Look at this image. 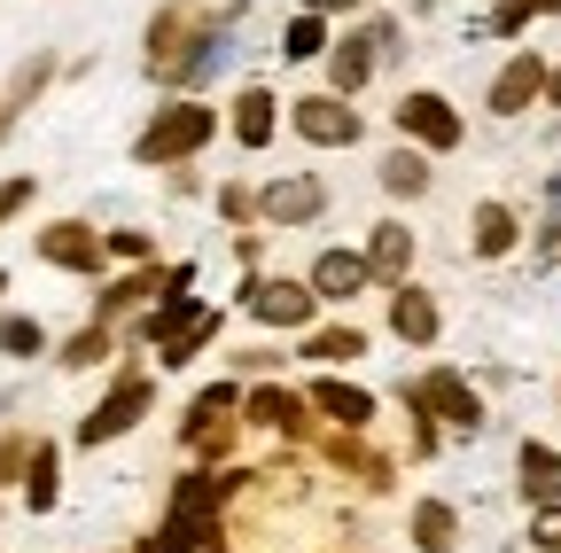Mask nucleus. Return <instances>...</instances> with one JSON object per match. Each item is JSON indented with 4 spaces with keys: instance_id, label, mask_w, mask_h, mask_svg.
<instances>
[{
    "instance_id": "nucleus-21",
    "label": "nucleus",
    "mask_w": 561,
    "mask_h": 553,
    "mask_svg": "<svg viewBox=\"0 0 561 553\" xmlns=\"http://www.w3.org/2000/svg\"><path fill=\"white\" fill-rule=\"evenodd\" d=\"M413 227L405 219H382V227H367V265H375V289H398V281H413Z\"/></svg>"
},
{
    "instance_id": "nucleus-10",
    "label": "nucleus",
    "mask_w": 561,
    "mask_h": 553,
    "mask_svg": "<svg viewBox=\"0 0 561 553\" xmlns=\"http://www.w3.org/2000/svg\"><path fill=\"white\" fill-rule=\"evenodd\" d=\"M546 71H553L546 55L515 47V55L500 62V71H491V87H483V110H491V117H523V110H538V102H546Z\"/></svg>"
},
{
    "instance_id": "nucleus-29",
    "label": "nucleus",
    "mask_w": 561,
    "mask_h": 553,
    "mask_svg": "<svg viewBox=\"0 0 561 553\" xmlns=\"http://www.w3.org/2000/svg\"><path fill=\"white\" fill-rule=\"evenodd\" d=\"M55 499H62V452L55 445H32V460H24V507L47 515Z\"/></svg>"
},
{
    "instance_id": "nucleus-16",
    "label": "nucleus",
    "mask_w": 561,
    "mask_h": 553,
    "mask_svg": "<svg viewBox=\"0 0 561 553\" xmlns=\"http://www.w3.org/2000/svg\"><path fill=\"white\" fill-rule=\"evenodd\" d=\"M39 265L102 273V265H110V242H102V227H87V219H55V227H39Z\"/></svg>"
},
{
    "instance_id": "nucleus-42",
    "label": "nucleus",
    "mask_w": 561,
    "mask_h": 553,
    "mask_svg": "<svg viewBox=\"0 0 561 553\" xmlns=\"http://www.w3.org/2000/svg\"><path fill=\"white\" fill-rule=\"evenodd\" d=\"M24 203H32V180H0V219H16Z\"/></svg>"
},
{
    "instance_id": "nucleus-43",
    "label": "nucleus",
    "mask_w": 561,
    "mask_h": 553,
    "mask_svg": "<svg viewBox=\"0 0 561 553\" xmlns=\"http://www.w3.org/2000/svg\"><path fill=\"white\" fill-rule=\"evenodd\" d=\"M305 9H320V16H359V9H375V0H305Z\"/></svg>"
},
{
    "instance_id": "nucleus-24",
    "label": "nucleus",
    "mask_w": 561,
    "mask_h": 553,
    "mask_svg": "<svg viewBox=\"0 0 561 553\" xmlns=\"http://www.w3.org/2000/svg\"><path fill=\"white\" fill-rule=\"evenodd\" d=\"M219 327H227V312L195 304V312H187V320H180V327H172V335L157 343V359H164V367H187V359H203L210 343H219Z\"/></svg>"
},
{
    "instance_id": "nucleus-26",
    "label": "nucleus",
    "mask_w": 561,
    "mask_h": 553,
    "mask_svg": "<svg viewBox=\"0 0 561 553\" xmlns=\"http://www.w3.org/2000/svg\"><path fill=\"white\" fill-rule=\"evenodd\" d=\"M305 359H312V367H351V359H367V327H351V320L305 327Z\"/></svg>"
},
{
    "instance_id": "nucleus-47",
    "label": "nucleus",
    "mask_w": 561,
    "mask_h": 553,
    "mask_svg": "<svg viewBox=\"0 0 561 553\" xmlns=\"http://www.w3.org/2000/svg\"><path fill=\"white\" fill-rule=\"evenodd\" d=\"M553 507H561V492H553Z\"/></svg>"
},
{
    "instance_id": "nucleus-44",
    "label": "nucleus",
    "mask_w": 561,
    "mask_h": 553,
    "mask_svg": "<svg viewBox=\"0 0 561 553\" xmlns=\"http://www.w3.org/2000/svg\"><path fill=\"white\" fill-rule=\"evenodd\" d=\"M546 102L561 110V62H553V71H546Z\"/></svg>"
},
{
    "instance_id": "nucleus-35",
    "label": "nucleus",
    "mask_w": 561,
    "mask_h": 553,
    "mask_svg": "<svg viewBox=\"0 0 561 553\" xmlns=\"http://www.w3.org/2000/svg\"><path fill=\"white\" fill-rule=\"evenodd\" d=\"M47 79H55V55H32V62H24V71H16V87H9V102L24 110V102H32V94H39Z\"/></svg>"
},
{
    "instance_id": "nucleus-40",
    "label": "nucleus",
    "mask_w": 561,
    "mask_h": 553,
    "mask_svg": "<svg viewBox=\"0 0 561 553\" xmlns=\"http://www.w3.org/2000/svg\"><path fill=\"white\" fill-rule=\"evenodd\" d=\"M530 545H538V553H561V507H546V515L530 522Z\"/></svg>"
},
{
    "instance_id": "nucleus-7",
    "label": "nucleus",
    "mask_w": 561,
    "mask_h": 553,
    "mask_svg": "<svg viewBox=\"0 0 561 553\" xmlns=\"http://www.w3.org/2000/svg\"><path fill=\"white\" fill-rule=\"evenodd\" d=\"M398 398H405V405H430L445 429H483V422H491V413H483V398H476V382H468L460 367H421V375H413Z\"/></svg>"
},
{
    "instance_id": "nucleus-41",
    "label": "nucleus",
    "mask_w": 561,
    "mask_h": 553,
    "mask_svg": "<svg viewBox=\"0 0 561 553\" xmlns=\"http://www.w3.org/2000/svg\"><path fill=\"white\" fill-rule=\"evenodd\" d=\"M234 367H242L250 382H273V367H280V352H234Z\"/></svg>"
},
{
    "instance_id": "nucleus-17",
    "label": "nucleus",
    "mask_w": 561,
    "mask_h": 553,
    "mask_svg": "<svg viewBox=\"0 0 561 553\" xmlns=\"http://www.w3.org/2000/svg\"><path fill=\"white\" fill-rule=\"evenodd\" d=\"M328 460H335V468H343L351 483H359L367 499L398 492V468H390V460H382V452L367 445V429H335V437H328Z\"/></svg>"
},
{
    "instance_id": "nucleus-33",
    "label": "nucleus",
    "mask_w": 561,
    "mask_h": 553,
    "mask_svg": "<svg viewBox=\"0 0 561 553\" xmlns=\"http://www.w3.org/2000/svg\"><path fill=\"white\" fill-rule=\"evenodd\" d=\"M546 9H561V0H500V9H491V39H515L530 16H546Z\"/></svg>"
},
{
    "instance_id": "nucleus-8",
    "label": "nucleus",
    "mask_w": 561,
    "mask_h": 553,
    "mask_svg": "<svg viewBox=\"0 0 561 553\" xmlns=\"http://www.w3.org/2000/svg\"><path fill=\"white\" fill-rule=\"evenodd\" d=\"M289 125H297V141H312V149H359V133H367V117H359L351 94H297Z\"/></svg>"
},
{
    "instance_id": "nucleus-31",
    "label": "nucleus",
    "mask_w": 561,
    "mask_h": 553,
    "mask_svg": "<svg viewBox=\"0 0 561 553\" xmlns=\"http://www.w3.org/2000/svg\"><path fill=\"white\" fill-rule=\"evenodd\" d=\"M47 352V327L32 320V312H9L0 320V359H39Z\"/></svg>"
},
{
    "instance_id": "nucleus-22",
    "label": "nucleus",
    "mask_w": 561,
    "mask_h": 553,
    "mask_svg": "<svg viewBox=\"0 0 561 553\" xmlns=\"http://www.w3.org/2000/svg\"><path fill=\"white\" fill-rule=\"evenodd\" d=\"M227 133H234V149H273V133H280V94L242 87L234 110H227Z\"/></svg>"
},
{
    "instance_id": "nucleus-19",
    "label": "nucleus",
    "mask_w": 561,
    "mask_h": 553,
    "mask_svg": "<svg viewBox=\"0 0 561 553\" xmlns=\"http://www.w3.org/2000/svg\"><path fill=\"white\" fill-rule=\"evenodd\" d=\"M382 71V47H375V32H343L335 47H328V94H367V79Z\"/></svg>"
},
{
    "instance_id": "nucleus-37",
    "label": "nucleus",
    "mask_w": 561,
    "mask_h": 553,
    "mask_svg": "<svg viewBox=\"0 0 561 553\" xmlns=\"http://www.w3.org/2000/svg\"><path fill=\"white\" fill-rule=\"evenodd\" d=\"M405 413H413V452H421V460H437V445H445V422H437L430 405H405Z\"/></svg>"
},
{
    "instance_id": "nucleus-14",
    "label": "nucleus",
    "mask_w": 561,
    "mask_h": 553,
    "mask_svg": "<svg viewBox=\"0 0 561 553\" xmlns=\"http://www.w3.org/2000/svg\"><path fill=\"white\" fill-rule=\"evenodd\" d=\"M305 398H312V413H320L328 429H375V390L367 382H343L335 367H320L305 382Z\"/></svg>"
},
{
    "instance_id": "nucleus-6",
    "label": "nucleus",
    "mask_w": 561,
    "mask_h": 553,
    "mask_svg": "<svg viewBox=\"0 0 561 553\" xmlns=\"http://www.w3.org/2000/svg\"><path fill=\"white\" fill-rule=\"evenodd\" d=\"M242 475H250V468H195V475H172L164 522H180V530H219L227 499L242 492Z\"/></svg>"
},
{
    "instance_id": "nucleus-2",
    "label": "nucleus",
    "mask_w": 561,
    "mask_h": 553,
    "mask_svg": "<svg viewBox=\"0 0 561 553\" xmlns=\"http://www.w3.org/2000/svg\"><path fill=\"white\" fill-rule=\"evenodd\" d=\"M234 437H242V382H203L180 413V445L203 460V468H227L234 460Z\"/></svg>"
},
{
    "instance_id": "nucleus-11",
    "label": "nucleus",
    "mask_w": 561,
    "mask_h": 553,
    "mask_svg": "<svg viewBox=\"0 0 561 553\" xmlns=\"http://www.w3.org/2000/svg\"><path fill=\"white\" fill-rule=\"evenodd\" d=\"M242 422L250 429H273V437H312V398L305 390H289V382H250L242 390Z\"/></svg>"
},
{
    "instance_id": "nucleus-20",
    "label": "nucleus",
    "mask_w": 561,
    "mask_h": 553,
    "mask_svg": "<svg viewBox=\"0 0 561 553\" xmlns=\"http://www.w3.org/2000/svg\"><path fill=\"white\" fill-rule=\"evenodd\" d=\"M515 242H523V219H515V203H476L468 211V250L483 257V265H500V257H515Z\"/></svg>"
},
{
    "instance_id": "nucleus-4",
    "label": "nucleus",
    "mask_w": 561,
    "mask_h": 553,
    "mask_svg": "<svg viewBox=\"0 0 561 553\" xmlns=\"http://www.w3.org/2000/svg\"><path fill=\"white\" fill-rule=\"evenodd\" d=\"M149 413H157V382L140 375V367H125V375L102 390V405L79 422V445L94 452V445H110V437H133L140 422H149Z\"/></svg>"
},
{
    "instance_id": "nucleus-9",
    "label": "nucleus",
    "mask_w": 561,
    "mask_h": 553,
    "mask_svg": "<svg viewBox=\"0 0 561 553\" xmlns=\"http://www.w3.org/2000/svg\"><path fill=\"white\" fill-rule=\"evenodd\" d=\"M398 133L413 149H430V157H453L460 141H468V125H460V110L445 102V94H430V87H413L405 102H398Z\"/></svg>"
},
{
    "instance_id": "nucleus-39",
    "label": "nucleus",
    "mask_w": 561,
    "mask_h": 553,
    "mask_svg": "<svg viewBox=\"0 0 561 553\" xmlns=\"http://www.w3.org/2000/svg\"><path fill=\"white\" fill-rule=\"evenodd\" d=\"M367 32H375V47H382V62H398V55H405V24H398V16H375Z\"/></svg>"
},
{
    "instance_id": "nucleus-45",
    "label": "nucleus",
    "mask_w": 561,
    "mask_h": 553,
    "mask_svg": "<svg viewBox=\"0 0 561 553\" xmlns=\"http://www.w3.org/2000/svg\"><path fill=\"white\" fill-rule=\"evenodd\" d=\"M9 125H16V102H9V94H0V141H9Z\"/></svg>"
},
{
    "instance_id": "nucleus-27",
    "label": "nucleus",
    "mask_w": 561,
    "mask_h": 553,
    "mask_svg": "<svg viewBox=\"0 0 561 553\" xmlns=\"http://www.w3.org/2000/svg\"><path fill=\"white\" fill-rule=\"evenodd\" d=\"M328 47H335V32H328L320 9H297L289 24H280V62H320Z\"/></svg>"
},
{
    "instance_id": "nucleus-36",
    "label": "nucleus",
    "mask_w": 561,
    "mask_h": 553,
    "mask_svg": "<svg viewBox=\"0 0 561 553\" xmlns=\"http://www.w3.org/2000/svg\"><path fill=\"white\" fill-rule=\"evenodd\" d=\"M102 242H110V257H125V265H149V257H157V250H149V234H140V227H110Z\"/></svg>"
},
{
    "instance_id": "nucleus-25",
    "label": "nucleus",
    "mask_w": 561,
    "mask_h": 553,
    "mask_svg": "<svg viewBox=\"0 0 561 553\" xmlns=\"http://www.w3.org/2000/svg\"><path fill=\"white\" fill-rule=\"evenodd\" d=\"M375 180H382V195H398V203H413V195H430V149H413V141H398L382 164H375Z\"/></svg>"
},
{
    "instance_id": "nucleus-23",
    "label": "nucleus",
    "mask_w": 561,
    "mask_h": 553,
    "mask_svg": "<svg viewBox=\"0 0 561 553\" xmlns=\"http://www.w3.org/2000/svg\"><path fill=\"white\" fill-rule=\"evenodd\" d=\"M515 483H523V499H530V507H553V492H561V452H553L546 437H523V452H515Z\"/></svg>"
},
{
    "instance_id": "nucleus-28",
    "label": "nucleus",
    "mask_w": 561,
    "mask_h": 553,
    "mask_svg": "<svg viewBox=\"0 0 561 553\" xmlns=\"http://www.w3.org/2000/svg\"><path fill=\"white\" fill-rule=\"evenodd\" d=\"M405 530H413V553H453V538H460V515H453V499H421Z\"/></svg>"
},
{
    "instance_id": "nucleus-5",
    "label": "nucleus",
    "mask_w": 561,
    "mask_h": 553,
    "mask_svg": "<svg viewBox=\"0 0 561 553\" xmlns=\"http://www.w3.org/2000/svg\"><path fill=\"white\" fill-rule=\"evenodd\" d=\"M172 289H195V257H172V265H133V273H117V281L94 297V320H125V312H140V304H157V297H172Z\"/></svg>"
},
{
    "instance_id": "nucleus-38",
    "label": "nucleus",
    "mask_w": 561,
    "mask_h": 553,
    "mask_svg": "<svg viewBox=\"0 0 561 553\" xmlns=\"http://www.w3.org/2000/svg\"><path fill=\"white\" fill-rule=\"evenodd\" d=\"M24 460H32V437H0V483H24Z\"/></svg>"
},
{
    "instance_id": "nucleus-3",
    "label": "nucleus",
    "mask_w": 561,
    "mask_h": 553,
    "mask_svg": "<svg viewBox=\"0 0 561 553\" xmlns=\"http://www.w3.org/2000/svg\"><path fill=\"white\" fill-rule=\"evenodd\" d=\"M210 141H219V110H210V102H164L149 125H140L133 164L172 172V164H187V157H195V149H210Z\"/></svg>"
},
{
    "instance_id": "nucleus-30",
    "label": "nucleus",
    "mask_w": 561,
    "mask_h": 553,
    "mask_svg": "<svg viewBox=\"0 0 561 553\" xmlns=\"http://www.w3.org/2000/svg\"><path fill=\"white\" fill-rule=\"evenodd\" d=\"M110 352H117V327H110V320H87L79 335L62 343V367H70V375H87V367H102Z\"/></svg>"
},
{
    "instance_id": "nucleus-15",
    "label": "nucleus",
    "mask_w": 561,
    "mask_h": 553,
    "mask_svg": "<svg viewBox=\"0 0 561 553\" xmlns=\"http://www.w3.org/2000/svg\"><path fill=\"white\" fill-rule=\"evenodd\" d=\"M305 281H312L320 304H359V297L375 289V265H367V250H320V257L305 265Z\"/></svg>"
},
{
    "instance_id": "nucleus-32",
    "label": "nucleus",
    "mask_w": 561,
    "mask_h": 553,
    "mask_svg": "<svg viewBox=\"0 0 561 553\" xmlns=\"http://www.w3.org/2000/svg\"><path fill=\"white\" fill-rule=\"evenodd\" d=\"M227 55H234V32H227V39H210V47H203V55L187 62V71L172 79V94H195L203 79H219V71H227Z\"/></svg>"
},
{
    "instance_id": "nucleus-46",
    "label": "nucleus",
    "mask_w": 561,
    "mask_h": 553,
    "mask_svg": "<svg viewBox=\"0 0 561 553\" xmlns=\"http://www.w3.org/2000/svg\"><path fill=\"white\" fill-rule=\"evenodd\" d=\"M0 289H9V273H0Z\"/></svg>"
},
{
    "instance_id": "nucleus-1",
    "label": "nucleus",
    "mask_w": 561,
    "mask_h": 553,
    "mask_svg": "<svg viewBox=\"0 0 561 553\" xmlns=\"http://www.w3.org/2000/svg\"><path fill=\"white\" fill-rule=\"evenodd\" d=\"M242 24V0H227V9H203V0H164V9L149 16V32H140V62H149V79H180L187 62L210 47V39H227Z\"/></svg>"
},
{
    "instance_id": "nucleus-18",
    "label": "nucleus",
    "mask_w": 561,
    "mask_h": 553,
    "mask_svg": "<svg viewBox=\"0 0 561 553\" xmlns=\"http://www.w3.org/2000/svg\"><path fill=\"white\" fill-rule=\"evenodd\" d=\"M437 327H445V312H437V297L421 289V281H398V289H390V335H398V343L430 352V343H437Z\"/></svg>"
},
{
    "instance_id": "nucleus-34",
    "label": "nucleus",
    "mask_w": 561,
    "mask_h": 553,
    "mask_svg": "<svg viewBox=\"0 0 561 553\" xmlns=\"http://www.w3.org/2000/svg\"><path fill=\"white\" fill-rule=\"evenodd\" d=\"M219 219H227V227H257V195L227 180V187H219Z\"/></svg>"
},
{
    "instance_id": "nucleus-12",
    "label": "nucleus",
    "mask_w": 561,
    "mask_h": 553,
    "mask_svg": "<svg viewBox=\"0 0 561 553\" xmlns=\"http://www.w3.org/2000/svg\"><path fill=\"white\" fill-rule=\"evenodd\" d=\"M328 211V187L312 172H280L257 187V227H312Z\"/></svg>"
},
{
    "instance_id": "nucleus-13",
    "label": "nucleus",
    "mask_w": 561,
    "mask_h": 553,
    "mask_svg": "<svg viewBox=\"0 0 561 553\" xmlns=\"http://www.w3.org/2000/svg\"><path fill=\"white\" fill-rule=\"evenodd\" d=\"M242 304H250V320L257 327H312V312H320V297H312V281H289V273H280V281H242Z\"/></svg>"
}]
</instances>
